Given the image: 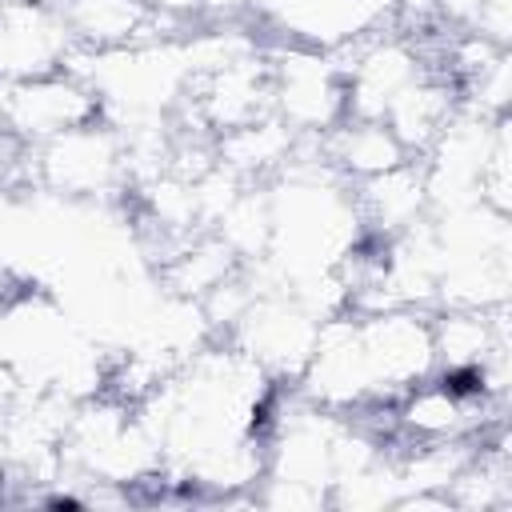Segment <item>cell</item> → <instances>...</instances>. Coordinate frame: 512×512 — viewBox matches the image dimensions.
<instances>
[{
	"mask_svg": "<svg viewBox=\"0 0 512 512\" xmlns=\"http://www.w3.org/2000/svg\"><path fill=\"white\" fill-rule=\"evenodd\" d=\"M72 68L92 88L96 116L120 136L180 128L196 84L192 36H148L124 48L76 52Z\"/></svg>",
	"mask_w": 512,
	"mask_h": 512,
	"instance_id": "obj_1",
	"label": "cell"
},
{
	"mask_svg": "<svg viewBox=\"0 0 512 512\" xmlns=\"http://www.w3.org/2000/svg\"><path fill=\"white\" fill-rule=\"evenodd\" d=\"M20 152L28 156L32 184L64 204H116L132 192L128 144L100 116Z\"/></svg>",
	"mask_w": 512,
	"mask_h": 512,
	"instance_id": "obj_2",
	"label": "cell"
},
{
	"mask_svg": "<svg viewBox=\"0 0 512 512\" xmlns=\"http://www.w3.org/2000/svg\"><path fill=\"white\" fill-rule=\"evenodd\" d=\"M268 116L300 144H320L348 116L340 56L268 44Z\"/></svg>",
	"mask_w": 512,
	"mask_h": 512,
	"instance_id": "obj_3",
	"label": "cell"
},
{
	"mask_svg": "<svg viewBox=\"0 0 512 512\" xmlns=\"http://www.w3.org/2000/svg\"><path fill=\"white\" fill-rule=\"evenodd\" d=\"M248 24L264 44L340 56L396 24V0H248Z\"/></svg>",
	"mask_w": 512,
	"mask_h": 512,
	"instance_id": "obj_4",
	"label": "cell"
},
{
	"mask_svg": "<svg viewBox=\"0 0 512 512\" xmlns=\"http://www.w3.org/2000/svg\"><path fill=\"white\" fill-rule=\"evenodd\" d=\"M320 324L324 320L308 312L292 292L252 288V300L244 304V312L232 320V328L220 340L244 352L276 388H292L316 348Z\"/></svg>",
	"mask_w": 512,
	"mask_h": 512,
	"instance_id": "obj_5",
	"label": "cell"
},
{
	"mask_svg": "<svg viewBox=\"0 0 512 512\" xmlns=\"http://www.w3.org/2000/svg\"><path fill=\"white\" fill-rule=\"evenodd\" d=\"M432 64H440V52L428 48V36L420 28H408L396 20L380 32H372L356 48L340 52L348 116L384 120L392 100L408 84H416Z\"/></svg>",
	"mask_w": 512,
	"mask_h": 512,
	"instance_id": "obj_6",
	"label": "cell"
},
{
	"mask_svg": "<svg viewBox=\"0 0 512 512\" xmlns=\"http://www.w3.org/2000/svg\"><path fill=\"white\" fill-rule=\"evenodd\" d=\"M388 436L396 444H448V440H488V416L500 412L472 380L432 372L388 408Z\"/></svg>",
	"mask_w": 512,
	"mask_h": 512,
	"instance_id": "obj_7",
	"label": "cell"
},
{
	"mask_svg": "<svg viewBox=\"0 0 512 512\" xmlns=\"http://www.w3.org/2000/svg\"><path fill=\"white\" fill-rule=\"evenodd\" d=\"M92 116H96V100L76 68L0 84V136L12 148L44 144Z\"/></svg>",
	"mask_w": 512,
	"mask_h": 512,
	"instance_id": "obj_8",
	"label": "cell"
},
{
	"mask_svg": "<svg viewBox=\"0 0 512 512\" xmlns=\"http://www.w3.org/2000/svg\"><path fill=\"white\" fill-rule=\"evenodd\" d=\"M76 40L56 4L0 0V84L72 68Z\"/></svg>",
	"mask_w": 512,
	"mask_h": 512,
	"instance_id": "obj_9",
	"label": "cell"
},
{
	"mask_svg": "<svg viewBox=\"0 0 512 512\" xmlns=\"http://www.w3.org/2000/svg\"><path fill=\"white\" fill-rule=\"evenodd\" d=\"M368 240H392L428 220V192L416 160H404L380 176L352 184Z\"/></svg>",
	"mask_w": 512,
	"mask_h": 512,
	"instance_id": "obj_10",
	"label": "cell"
},
{
	"mask_svg": "<svg viewBox=\"0 0 512 512\" xmlns=\"http://www.w3.org/2000/svg\"><path fill=\"white\" fill-rule=\"evenodd\" d=\"M76 52L124 48L148 36H168L152 0H64L60 4Z\"/></svg>",
	"mask_w": 512,
	"mask_h": 512,
	"instance_id": "obj_11",
	"label": "cell"
},
{
	"mask_svg": "<svg viewBox=\"0 0 512 512\" xmlns=\"http://www.w3.org/2000/svg\"><path fill=\"white\" fill-rule=\"evenodd\" d=\"M460 108V92H456V80L444 72V64H432L416 84H408L392 108L384 112V124L392 128V136L404 144V152L416 160L432 140L436 132L452 120V112Z\"/></svg>",
	"mask_w": 512,
	"mask_h": 512,
	"instance_id": "obj_12",
	"label": "cell"
},
{
	"mask_svg": "<svg viewBox=\"0 0 512 512\" xmlns=\"http://www.w3.org/2000/svg\"><path fill=\"white\" fill-rule=\"evenodd\" d=\"M316 148L348 184H360L368 176H380V172L412 160L404 152V144L392 136V128L384 120H368V116H344Z\"/></svg>",
	"mask_w": 512,
	"mask_h": 512,
	"instance_id": "obj_13",
	"label": "cell"
},
{
	"mask_svg": "<svg viewBox=\"0 0 512 512\" xmlns=\"http://www.w3.org/2000/svg\"><path fill=\"white\" fill-rule=\"evenodd\" d=\"M196 28H220V24H248V0H192Z\"/></svg>",
	"mask_w": 512,
	"mask_h": 512,
	"instance_id": "obj_14",
	"label": "cell"
},
{
	"mask_svg": "<svg viewBox=\"0 0 512 512\" xmlns=\"http://www.w3.org/2000/svg\"><path fill=\"white\" fill-rule=\"evenodd\" d=\"M44 4H56V8H60V4H64V0H44Z\"/></svg>",
	"mask_w": 512,
	"mask_h": 512,
	"instance_id": "obj_15",
	"label": "cell"
},
{
	"mask_svg": "<svg viewBox=\"0 0 512 512\" xmlns=\"http://www.w3.org/2000/svg\"><path fill=\"white\" fill-rule=\"evenodd\" d=\"M0 480H4V468H0Z\"/></svg>",
	"mask_w": 512,
	"mask_h": 512,
	"instance_id": "obj_16",
	"label": "cell"
}]
</instances>
